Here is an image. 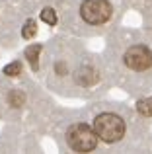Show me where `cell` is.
Returning <instances> with one entry per match:
<instances>
[{
	"instance_id": "7",
	"label": "cell",
	"mask_w": 152,
	"mask_h": 154,
	"mask_svg": "<svg viewBox=\"0 0 152 154\" xmlns=\"http://www.w3.org/2000/svg\"><path fill=\"white\" fill-rule=\"evenodd\" d=\"M137 111L144 117H152V98H142L137 102Z\"/></svg>"
},
{
	"instance_id": "2",
	"label": "cell",
	"mask_w": 152,
	"mask_h": 154,
	"mask_svg": "<svg viewBox=\"0 0 152 154\" xmlns=\"http://www.w3.org/2000/svg\"><path fill=\"white\" fill-rule=\"evenodd\" d=\"M98 133L86 123H74L66 131V143L74 152H90L98 146Z\"/></svg>"
},
{
	"instance_id": "11",
	"label": "cell",
	"mask_w": 152,
	"mask_h": 154,
	"mask_svg": "<svg viewBox=\"0 0 152 154\" xmlns=\"http://www.w3.org/2000/svg\"><path fill=\"white\" fill-rule=\"evenodd\" d=\"M8 102H10V105H14V107H20V105L23 103V94H22L20 90L10 92V96H8Z\"/></svg>"
},
{
	"instance_id": "1",
	"label": "cell",
	"mask_w": 152,
	"mask_h": 154,
	"mask_svg": "<svg viewBox=\"0 0 152 154\" xmlns=\"http://www.w3.org/2000/svg\"><path fill=\"white\" fill-rule=\"evenodd\" d=\"M94 131L103 143H117L125 135V123L115 113H99L94 119Z\"/></svg>"
},
{
	"instance_id": "10",
	"label": "cell",
	"mask_w": 152,
	"mask_h": 154,
	"mask_svg": "<svg viewBox=\"0 0 152 154\" xmlns=\"http://www.w3.org/2000/svg\"><path fill=\"white\" fill-rule=\"evenodd\" d=\"M41 20L45 23H49V26H55V23H57V14H55L53 8H45V10L41 12Z\"/></svg>"
},
{
	"instance_id": "4",
	"label": "cell",
	"mask_w": 152,
	"mask_h": 154,
	"mask_svg": "<svg viewBox=\"0 0 152 154\" xmlns=\"http://www.w3.org/2000/svg\"><path fill=\"white\" fill-rule=\"evenodd\" d=\"M125 64L133 70H146L152 66V51L144 45H133L125 53Z\"/></svg>"
},
{
	"instance_id": "9",
	"label": "cell",
	"mask_w": 152,
	"mask_h": 154,
	"mask_svg": "<svg viewBox=\"0 0 152 154\" xmlns=\"http://www.w3.org/2000/svg\"><path fill=\"white\" fill-rule=\"evenodd\" d=\"M4 74H6V76H18V74H22V63H20V60H14V63L6 64V66H4Z\"/></svg>"
},
{
	"instance_id": "12",
	"label": "cell",
	"mask_w": 152,
	"mask_h": 154,
	"mask_svg": "<svg viewBox=\"0 0 152 154\" xmlns=\"http://www.w3.org/2000/svg\"><path fill=\"white\" fill-rule=\"evenodd\" d=\"M57 70L62 74V72H65V64H62V63H59V64H57Z\"/></svg>"
},
{
	"instance_id": "3",
	"label": "cell",
	"mask_w": 152,
	"mask_h": 154,
	"mask_svg": "<svg viewBox=\"0 0 152 154\" xmlns=\"http://www.w3.org/2000/svg\"><path fill=\"white\" fill-rule=\"evenodd\" d=\"M111 4L107 0H84L80 6V16L84 22L92 23V26H99V23L107 22L111 18Z\"/></svg>"
},
{
	"instance_id": "5",
	"label": "cell",
	"mask_w": 152,
	"mask_h": 154,
	"mask_svg": "<svg viewBox=\"0 0 152 154\" xmlns=\"http://www.w3.org/2000/svg\"><path fill=\"white\" fill-rule=\"evenodd\" d=\"M76 82L82 84V86H92V84L98 82V72L92 66H84L76 72Z\"/></svg>"
},
{
	"instance_id": "8",
	"label": "cell",
	"mask_w": 152,
	"mask_h": 154,
	"mask_svg": "<svg viewBox=\"0 0 152 154\" xmlns=\"http://www.w3.org/2000/svg\"><path fill=\"white\" fill-rule=\"evenodd\" d=\"M35 33H37V23H35L33 20H27V22H26V26H23V29H22L23 39H31Z\"/></svg>"
},
{
	"instance_id": "6",
	"label": "cell",
	"mask_w": 152,
	"mask_h": 154,
	"mask_svg": "<svg viewBox=\"0 0 152 154\" xmlns=\"http://www.w3.org/2000/svg\"><path fill=\"white\" fill-rule=\"evenodd\" d=\"M39 53H41V45H39V43L29 45L26 49V59L29 60V64H31L33 70H37V68H39Z\"/></svg>"
}]
</instances>
